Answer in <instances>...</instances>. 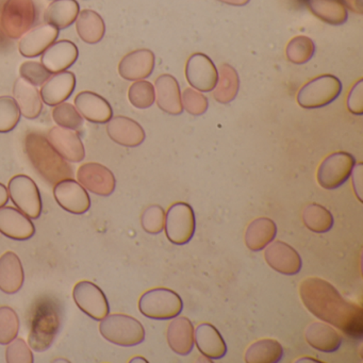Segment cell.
Wrapping results in <instances>:
<instances>
[{
  "instance_id": "1",
  "label": "cell",
  "mask_w": 363,
  "mask_h": 363,
  "mask_svg": "<svg viewBox=\"0 0 363 363\" xmlns=\"http://www.w3.org/2000/svg\"><path fill=\"white\" fill-rule=\"evenodd\" d=\"M299 294L305 307L315 318L337 327L352 339H362V308L346 301L333 284L322 278H306L299 286Z\"/></svg>"
},
{
  "instance_id": "2",
  "label": "cell",
  "mask_w": 363,
  "mask_h": 363,
  "mask_svg": "<svg viewBox=\"0 0 363 363\" xmlns=\"http://www.w3.org/2000/svg\"><path fill=\"white\" fill-rule=\"evenodd\" d=\"M25 152L35 171L50 186L73 178V167L56 152L48 137L39 131H30L25 138Z\"/></svg>"
},
{
  "instance_id": "3",
  "label": "cell",
  "mask_w": 363,
  "mask_h": 363,
  "mask_svg": "<svg viewBox=\"0 0 363 363\" xmlns=\"http://www.w3.org/2000/svg\"><path fill=\"white\" fill-rule=\"evenodd\" d=\"M62 324L61 306L54 297L45 296L38 301L33 310L28 335V345L37 352L50 350Z\"/></svg>"
},
{
  "instance_id": "4",
  "label": "cell",
  "mask_w": 363,
  "mask_h": 363,
  "mask_svg": "<svg viewBox=\"0 0 363 363\" xmlns=\"http://www.w3.org/2000/svg\"><path fill=\"white\" fill-rule=\"evenodd\" d=\"M99 333L110 343L123 347L139 345L145 340V329L139 320L127 314H108L101 320Z\"/></svg>"
},
{
  "instance_id": "5",
  "label": "cell",
  "mask_w": 363,
  "mask_h": 363,
  "mask_svg": "<svg viewBox=\"0 0 363 363\" xmlns=\"http://www.w3.org/2000/svg\"><path fill=\"white\" fill-rule=\"evenodd\" d=\"M139 310L152 320H172L180 315L184 301L175 291L167 288H155L146 291L139 299Z\"/></svg>"
},
{
  "instance_id": "6",
  "label": "cell",
  "mask_w": 363,
  "mask_h": 363,
  "mask_svg": "<svg viewBox=\"0 0 363 363\" xmlns=\"http://www.w3.org/2000/svg\"><path fill=\"white\" fill-rule=\"evenodd\" d=\"M37 20L33 0H7L4 5L0 24L10 39H21L28 33Z\"/></svg>"
},
{
  "instance_id": "7",
  "label": "cell",
  "mask_w": 363,
  "mask_h": 363,
  "mask_svg": "<svg viewBox=\"0 0 363 363\" xmlns=\"http://www.w3.org/2000/svg\"><path fill=\"white\" fill-rule=\"evenodd\" d=\"M342 92L339 78L329 74L308 82L297 94V103L303 109H318L335 101Z\"/></svg>"
},
{
  "instance_id": "8",
  "label": "cell",
  "mask_w": 363,
  "mask_h": 363,
  "mask_svg": "<svg viewBox=\"0 0 363 363\" xmlns=\"http://www.w3.org/2000/svg\"><path fill=\"white\" fill-rule=\"evenodd\" d=\"M165 235L171 243L184 245L194 237L196 218L194 210L189 203H175L165 213Z\"/></svg>"
},
{
  "instance_id": "9",
  "label": "cell",
  "mask_w": 363,
  "mask_h": 363,
  "mask_svg": "<svg viewBox=\"0 0 363 363\" xmlns=\"http://www.w3.org/2000/svg\"><path fill=\"white\" fill-rule=\"evenodd\" d=\"M9 199L20 211L31 220H37L43 210L41 193L37 184L27 175H16L8 184Z\"/></svg>"
},
{
  "instance_id": "10",
  "label": "cell",
  "mask_w": 363,
  "mask_h": 363,
  "mask_svg": "<svg viewBox=\"0 0 363 363\" xmlns=\"http://www.w3.org/2000/svg\"><path fill=\"white\" fill-rule=\"evenodd\" d=\"M356 159L350 152H337L327 156L318 169V182L325 190H335L352 176Z\"/></svg>"
},
{
  "instance_id": "11",
  "label": "cell",
  "mask_w": 363,
  "mask_h": 363,
  "mask_svg": "<svg viewBox=\"0 0 363 363\" xmlns=\"http://www.w3.org/2000/svg\"><path fill=\"white\" fill-rule=\"evenodd\" d=\"M73 298L77 307L93 320L101 322L109 314L110 306L107 296L94 282L82 280L76 284Z\"/></svg>"
},
{
  "instance_id": "12",
  "label": "cell",
  "mask_w": 363,
  "mask_h": 363,
  "mask_svg": "<svg viewBox=\"0 0 363 363\" xmlns=\"http://www.w3.org/2000/svg\"><path fill=\"white\" fill-rule=\"evenodd\" d=\"M186 78L195 90L211 92L218 84V69L207 55L196 52L186 61Z\"/></svg>"
},
{
  "instance_id": "13",
  "label": "cell",
  "mask_w": 363,
  "mask_h": 363,
  "mask_svg": "<svg viewBox=\"0 0 363 363\" xmlns=\"http://www.w3.org/2000/svg\"><path fill=\"white\" fill-rule=\"evenodd\" d=\"M77 179L86 190L99 196H110L116 190V179L113 173L101 163L89 162L80 165Z\"/></svg>"
},
{
  "instance_id": "14",
  "label": "cell",
  "mask_w": 363,
  "mask_h": 363,
  "mask_svg": "<svg viewBox=\"0 0 363 363\" xmlns=\"http://www.w3.org/2000/svg\"><path fill=\"white\" fill-rule=\"evenodd\" d=\"M57 203L72 214L86 213L91 208V199L86 189L73 178L61 180L54 186Z\"/></svg>"
},
{
  "instance_id": "15",
  "label": "cell",
  "mask_w": 363,
  "mask_h": 363,
  "mask_svg": "<svg viewBox=\"0 0 363 363\" xmlns=\"http://www.w3.org/2000/svg\"><path fill=\"white\" fill-rule=\"evenodd\" d=\"M264 250L265 261L274 271L286 276L296 275L301 272V257L286 242L273 241Z\"/></svg>"
},
{
  "instance_id": "16",
  "label": "cell",
  "mask_w": 363,
  "mask_h": 363,
  "mask_svg": "<svg viewBox=\"0 0 363 363\" xmlns=\"http://www.w3.org/2000/svg\"><path fill=\"white\" fill-rule=\"evenodd\" d=\"M48 139L56 152L69 162H82L86 157L84 143L75 130L55 126L48 131Z\"/></svg>"
},
{
  "instance_id": "17",
  "label": "cell",
  "mask_w": 363,
  "mask_h": 363,
  "mask_svg": "<svg viewBox=\"0 0 363 363\" xmlns=\"http://www.w3.org/2000/svg\"><path fill=\"white\" fill-rule=\"evenodd\" d=\"M156 58L152 50L142 48L127 54L118 63V74L128 82L146 79L152 75Z\"/></svg>"
},
{
  "instance_id": "18",
  "label": "cell",
  "mask_w": 363,
  "mask_h": 363,
  "mask_svg": "<svg viewBox=\"0 0 363 363\" xmlns=\"http://www.w3.org/2000/svg\"><path fill=\"white\" fill-rule=\"evenodd\" d=\"M0 233L9 239L26 241L35 235V224L18 208H0Z\"/></svg>"
},
{
  "instance_id": "19",
  "label": "cell",
  "mask_w": 363,
  "mask_h": 363,
  "mask_svg": "<svg viewBox=\"0 0 363 363\" xmlns=\"http://www.w3.org/2000/svg\"><path fill=\"white\" fill-rule=\"evenodd\" d=\"M107 133L112 141L125 147H138L146 138L139 123L123 116H114L107 123Z\"/></svg>"
},
{
  "instance_id": "20",
  "label": "cell",
  "mask_w": 363,
  "mask_h": 363,
  "mask_svg": "<svg viewBox=\"0 0 363 363\" xmlns=\"http://www.w3.org/2000/svg\"><path fill=\"white\" fill-rule=\"evenodd\" d=\"M59 30L50 24H42L31 28L21 38L18 50L23 57L35 58L41 56L52 44L57 41Z\"/></svg>"
},
{
  "instance_id": "21",
  "label": "cell",
  "mask_w": 363,
  "mask_h": 363,
  "mask_svg": "<svg viewBox=\"0 0 363 363\" xmlns=\"http://www.w3.org/2000/svg\"><path fill=\"white\" fill-rule=\"evenodd\" d=\"M75 107L84 120L94 124H106L113 118L110 104L103 96L91 91L78 93Z\"/></svg>"
},
{
  "instance_id": "22",
  "label": "cell",
  "mask_w": 363,
  "mask_h": 363,
  "mask_svg": "<svg viewBox=\"0 0 363 363\" xmlns=\"http://www.w3.org/2000/svg\"><path fill=\"white\" fill-rule=\"evenodd\" d=\"M79 50L75 43L69 40L55 42L42 54L41 63L52 74L67 71L75 65Z\"/></svg>"
},
{
  "instance_id": "23",
  "label": "cell",
  "mask_w": 363,
  "mask_h": 363,
  "mask_svg": "<svg viewBox=\"0 0 363 363\" xmlns=\"http://www.w3.org/2000/svg\"><path fill=\"white\" fill-rule=\"evenodd\" d=\"M75 88V74L69 71L60 72L48 78V82L41 86L40 95L45 105L55 107L67 101Z\"/></svg>"
},
{
  "instance_id": "24",
  "label": "cell",
  "mask_w": 363,
  "mask_h": 363,
  "mask_svg": "<svg viewBox=\"0 0 363 363\" xmlns=\"http://www.w3.org/2000/svg\"><path fill=\"white\" fill-rule=\"evenodd\" d=\"M156 101L159 109L169 116H180L184 112L182 91L179 84L174 76L163 74L155 82Z\"/></svg>"
},
{
  "instance_id": "25",
  "label": "cell",
  "mask_w": 363,
  "mask_h": 363,
  "mask_svg": "<svg viewBox=\"0 0 363 363\" xmlns=\"http://www.w3.org/2000/svg\"><path fill=\"white\" fill-rule=\"evenodd\" d=\"M194 344L203 356L220 360L226 356L227 344L218 329L210 323H201L194 330Z\"/></svg>"
},
{
  "instance_id": "26",
  "label": "cell",
  "mask_w": 363,
  "mask_h": 363,
  "mask_svg": "<svg viewBox=\"0 0 363 363\" xmlns=\"http://www.w3.org/2000/svg\"><path fill=\"white\" fill-rule=\"evenodd\" d=\"M194 326L186 316H176L169 323L167 339L171 350L180 356L191 354L194 347Z\"/></svg>"
},
{
  "instance_id": "27",
  "label": "cell",
  "mask_w": 363,
  "mask_h": 363,
  "mask_svg": "<svg viewBox=\"0 0 363 363\" xmlns=\"http://www.w3.org/2000/svg\"><path fill=\"white\" fill-rule=\"evenodd\" d=\"M25 272L20 257L7 252L0 257V290L6 294H16L22 289Z\"/></svg>"
},
{
  "instance_id": "28",
  "label": "cell",
  "mask_w": 363,
  "mask_h": 363,
  "mask_svg": "<svg viewBox=\"0 0 363 363\" xmlns=\"http://www.w3.org/2000/svg\"><path fill=\"white\" fill-rule=\"evenodd\" d=\"M13 99L20 108L21 114L27 120H35L41 116L43 101L37 86L18 78L14 82Z\"/></svg>"
},
{
  "instance_id": "29",
  "label": "cell",
  "mask_w": 363,
  "mask_h": 363,
  "mask_svg": "<svg viewBox=\"0 0 363 363\" xmlns=\"http://www.w3.org/2000/svg\"><path fill=\"white\" fill-rule=\"evenodd\" d=\"M305 339L314 350L322 352H335L342 344V337L331 325L312 323L306 328Z\"/></svg>"
},
{
  "instance_id": "30",
  "label": "cell",
  "mask_w": 363,
  "mask_h": 363,
  "mask_svg": "<svg viewBox=\"0 0 363 363\" xmlns=\"http://www.w3.org/2000/svg\"><path fill=\"white\" fill-rule=\"evenodd\" d=\"M277 226L269 218H259L252 220L245 231L246 246L252 252H260L275 240Z\"/></svg>"
},
{
  "instance_id": "31",
  "label": "cell",
  "mask_w": 363,
  "mask_h": 363,
  "mask_svg": "<svg viewBox=\"0 0 363 363\" xmlns=\"http://www.w3.org/2000/svg\"><path fill=\"white\" fill-rule=\"evenodd\" d=\"M79 13L77 0H54L44 12V21L58 30H63L76 22Z\"/></svg>"
},
{
  "instance_id": "32",
  "label": "cell",
  "mask_w": 363,
  "mask_h": 363,
  "mask_svg": "<svg viewBox=\"0 0 363 363\" xmlns=\"http://www.w3.org/2000/svg\"><path fill=\"white\" fill-rule=\"evenodd\" d=\"M306 5L312 14L326 24L340 26L347 21L345 0H306Z\"/></svg>"
},
{
  "instance_id": "33",
  "label": "cell",
  "mask_w": 363,
  "mask_h": 363,
  "mask_svg": "<svg viewBox=\"0 0 363 363\" xmlns=\"http://www.w3.org/2000/svg\"><path fill=\"white\" fill-rule=\"evenodd\" d=\"M75 23L78 37L84 43L94 45V44L99 43L105 37V22H104L103 18L93 10L86 9L84 11H80Z\"/></svg>"
},
{
  "instance_id": "34",
  "label": "cell",
  "mask_w": 363,
  "mask_h": 363,
  "mask_svg": "<svg viewBox=\"0 0 363 363\" xmlns=\"http://www.w3.org/2000/svg\"><path fill=\"white\" fill-rule=\"evenodd\" d=\"M240 89V78L231 65H220L218 80L213 90V97L218 103L227 105L235 101Z\"/></svg>"
},
{
  "instance_id": "35",
  "label": "cell",
  "mask_w": 363,
  "mask_h": 363,
  "mask_svg": "<svg viewBox=\"0 0 363 363\" xmlns=\"http://www.w3.org/2000/svg\"><path fill=\"white\" fill-rule=\"evenodd\" d=\"M284 357V347L273 339H262L252 343L245 352L246 363H277Z\"/></svg>"
},
{
  "instance_id": "36",
  "label": "cell",
  "mask_w": 363,
  "mask_h": 363,
  "mask_svg": "<svg viewBox=\"0 0 363 363\" xmlns=\"http://www.w3.org/2000/svg\"><path fill=\"white\" fill-rule=\"evenodd\" d=\"M303 225L312 233H326L333 228V214L318 203H310L303 211Z\"/></svg>"
},
{
  "instance_id": "37",
  "label": "cell",
  "mask_w": 363,
  "mask_h": 363,
  "mask_svg": "<svg viewBox=\"0 0 363 363\" xmlns=\"http://www.w3.org/2000/svg\"><path fill=\"white\" fill-rule=\"evenodd\" d=\"M314 54H315V44L310 38L305 35H297L293 38L286 45V59L293 65H305L311 60Z\"/></svg>"
},
{
  "instance_id": "38",
  "label": "cell",
  "mask_w": 363,
  "mask_h": 363,
  "mask_svg": "<svg viewBox=\"0 0 363 363\" xmlns=\"http://www.w3.org/2000/svg\"><path fill=\"white\" fill-rule=\"evenodd\" d=\"M128 99L133 107L148 109L156 101L155 86L147 80H138L129 88Z\"/></svg>"
},
{
  "instance_id": "39",
  "label": "cell",
  "mask_w": 363,
  "mask_h": 363,
  "mask_svg": "<svg viewBox=\"0 0 363 363\" xmlns=\"http://www.w3.org/2000/svg\"><path fill=\"white\" fill-rule=\"evenodd\" d=\"M20 318L16 310L8 306L0 307V344L8 345L18 337Z\"/></svg>"
},
{
  "instance_id": "40",
  "label": "cell",
  "mask_w": 363,
  "mask_h": 363,
  "mask_svg": "<svg viewBox=\"0 0 363 363\" xmlns=\"http://www.w3.org/2000/svg\"><path fill=\"white\" fill-rule=\"evenodd\" d=\"M52 120L62 128L78 130L84 125V118L80 116L75 106L69 103L55 106L52 112Z\"/></svg>"
},
{
  "instance_id": "41",
  "label": "cell",
  "mask_w": 363,
  "mask_h": 363,
  "mask_svg": "<svg viewBox=\"0 0 363 363\" xmlns=\"http://www.w3.org/2000/svg\"><path fill=\"white\" fill-rule=\"evenodd\" d=\"M20 108L11 96H0V133L13 130L21 121Z\"/></svg>"
},
{
  "instance_id": "42",
  "label": "cell",
  "mask_w": 363,
  "mask_h": 363,
  "mask_svg": "<svg viewBox=\"0 0 363 363\" xmlns=\"http://www.w3.org/2000/svg\"><path fill=\"white\" fill-rule=\"evenodd\" d=\"M142 228L150 235H158L164 230L165 211L161 206L152 205L144 210L141 216Z\"/></svg>"
},
{
  "instance_id": "43",
  "label": "cell",
  "mask_w": 363,
  "mask_h": 363,
  "mask_svg": "<svg viewBox=\"0 0 363 363\" xmlns=\"http://www.w3.org/2000/svg\"><path fill=\"white\" fill-rule=\"evenodd\" d=\"M182 107L191 116H203L209 108L207 97L193 88H188L182 94Z\"/></svg>"
},
{
  "instance_id": "44",
  "label": "cell",
  "mask_w": 363,
  "mask_h": 363,
  "mask_svg": "<svg viewBox=\"0 0 363 363\" xmlns=\"http://www.w3.org/2000/svg\"><path fill=\"white\" fill-rule=\"evenodd\" d=\"M52 74L38 61H26L20 67V76L35 86H42Z\"/></svg>"
},
{
  "instance_id": "45",
  "label": "cell",
  "mask_w": 363,
  "mask_h": 363,
  "mask_svg": "<svg viewBox=\"0 0 363 363\" xmlns=\"http://www.w3.org/2000/svg\"><path fill=\"white\" fill-rule=\"evenodd\" d=\"M6 361L8 363H33V350L22 337H16L6 348Z\"/></svg>"
},
{
  "instance_id": "46",
  "label": "cell",
  "mask_w": 363,
  "mask_h": 363,
  "mask_svg": "<svg viewBox=\"0 0 363 363\" xmlns=\"http://www.w3.org/2000/svg\"><path fill=\"white\" fill-rule=\"evenodd\" d=\"M347 109L354 116L363 114V80L359 79L348 93Z\"/></svg>"
},
{
  "instance_id": "47",
  "label": "cell",
  "mask_w": 363,
  "mask_h": 363,
  "mask_svg": "<svg viewBox=\"0 0 363 363\" xmlns=\"http://www.w3.org/2000/svg\"><path fill=\"white\" fill-rule=\"evenodd\" d=\"M362 163H356L352 172V186H354V191L356 193L357 199H359L360 203H362V197H361V191H362Z\"/></svg>"
},
{
  "instance_id": "48",
  "label": "cell",
  "mask_w": 363,
  "mask_h": 363,
  "mask_svg": "<svg viewBox=\"0 0 363 363\" xmlns=\"http://www.w3.org/2000/svg\"><path fill=\"white\" fill-rule=\"evenodd\" d=\"M9 201V193L5 184L0 182V208L5 207Z\"/></svg>"
},
{
  "instance_id": "49",
  "label": "cell",
  "mask_w": 363,
  "mask_h": 363,
  "mask_svg": "<svg viewBox=\"0 0 363 363\" xmlns=\"http://www.w3.org/2000/svg\"><path fill=\"white\" fill-rule=\"evenodd\" d=\"M218 1L233 7H244L250 3V0H218Z\"/></svg>"
},
{
  "instance_id": "50",
  "label": "cell",
  "mask_w": 363,
  "mask_h": 363,
  "mask_svg": "<svg viewBox=\"0 0 363 363\" xmlns=\"http://www.w3.org/2000/svg\"><path fill=\"white\" fill-rule=\"evenodd\" d=\"M316 362L320 363V361L315 360V359L310 358V357H303V359H299V360H297L296 362Z\"/></svg>"
},
{
  "instance_id": "51",
  "label": "cell",
  "mask_w": 363,
  "mask_h": 363,
  "mask_svg": "<svg viewBox=\"0 0 363 363\" xmlns=\"http://www.w3.org/2000/svg\"><path fill=\"white\" fill-rule=\"evenodd\" d=\"M138 361H142V362H147V360L144 359L143 357H135V358L131 359L130 362H138Z\"/></svg>"
}]
</instances>
